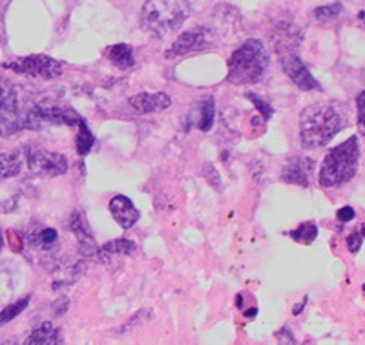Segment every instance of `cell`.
<instances>
[{"instance_id":"13","label":"cell","mask_w":365,"mask_h":345,"mask_svg":"<svg viewBox=\"0 0 365 345\" xmlns=\"http://www.w3.org/2000/svg\"><path fill=\"white\" fill-rule=\"evenodd\" d=\"M110 212H112L113 220L119 223L120 229H132L133 225L139 221V210L133 207V203L126 196L112 197Z\"/></svg>"},{"instance_id":"30","label":"cell","mask_w":365,"mask_h":345,"mask_svg":"<svg viewBox=\"0 0 365 345\" xmlns=\"http://www.w3.org/2000/svg\"><path fill=\"white\" fill-rule=\"evenodd\" d=\"M358 19H360V21L365 24V9H361V11L358 13Z\"/></svg>"},{"instance_id":"25","label":"cell","mask_w":365,"mask_h":345,"mask_svg":"<svg viewBox=\"0 0 365 345\" xmlns=\"http://www.w3.org/2000/svg\"><path fill=\"white\" fill-rule=\"evenodd\" d=\"M57 240H58V234L57 230L53 229H42L41 232L37 234V245L41 249H51V247L57 245Z\"/></svg>"},{"instance_id":"21","label":"cell","mask_w":365,"mask_h":345,"mask_svg":"<svg viewBox=\"0 0 365 345\" xmlns=\"http://www.w3.org/2000/svg\"><path fill=\"white\" fill-rule=\"evenodd\" d=\"M93 143H96V138H93V133L90 132V128H88V125L83 121L79 123V135H77V152H79L81 155H86L88 152L91 150V146H93Z\"/></svg>"},{"instance_id":"11","label":"cell","mask_w":365,"mask_h":345,"mask_svg":"<svg viewBox=\"0 0 365 345\" xmlns=\"http://www.w3.org/2000/svg\"><path fill=\"white\" fill-rule=\"evenodd\" d=\"M172 104V99L168 93L165 92H155V93H150V92H143V93H137L130 99V106L133 108V112L137 113H154V112H163L166 110L168 106Z\"/></svg>"},{"instance_id":"6","label":"cell","mask_w":365,"mask_h":345,"mask_svg":"<svg viewBox=\"0 0 365 345\" xmlns=\"http://www.w3.org/2000/svg\"><path fill=\"white\" fill-rule=\"evenodd\" d=\"M24 158L29 170L42 177H55L68 172V158L58 152H50L41 146L29 145L24 148Z\"/></svg>"},{"instance_id":"3","label":"cell","mask_w":365,"mask_h":345,"mask_svg":"<svg viewBox=\"0 0 365 345\" xmlns=\"http://www.w3.org/2000/svg\"><path fill=\"white\" fill-rule=\"evenodd\" d=\"M269 70V51L259 38L243 42L228 58V83L256 84Z\"/></svg>"},{"instance_id":"20","label":"cell","mask_w":365,"mask_h":345,"mask_svg":"<svg viewBox=\"0 0 365 345\" xmlns=\"http://www.w3.org/2000/svg\"><path fill=\"white\" fill-rule=\"evenodd\" d=\"M214 125V99H205L200 106V119H197V128L208 132Z\"/></svg>"},{"instance_id":"5","label":"cell","mask_w":365,"mask_h":345,"mask_svg":"<svg viewBox=\"0 0 365 345\" xmlns=\"http://www.w3.org/2000/svg\"><path fill=\"white\" fill-rule=\"evenodd\" d=\"M81 121H83V117L70 106L41 103L24 110V130H37L44 125L79 126Z\"/></svg>"},{"instance_id":"24","label":"cell","mask_w":365,"mask_h":345,"mask_svg":"<svg viewBox=\"0 0 365 345\" xmlns=\"http://www.w3.org/2000/svg\"><path fill=\"white\" fill-rule=\"evenodd\" d=\"M341 13V4H329V6H322L314 11V17L318 19L319 22H329V21H334V19L340 17Z\"/></svg>"},{"instance_id":"23","label":"cell","mask_w":365,"mask_h":345,"mask_svg":"<svg viewBox=\"0 0 365 345\" xmlns=\"http://www.w3.org/2000/svg\"><path fill=\"white\" fill-rule=\"evenodd\" d=\"M11 103H19L17 90L13 88V84L9 83L8 79L0 77V106L11 104Z\"/></svg>"},{"instance_id":"17","label":"cell","mask_w":365,"mask_h":345,"mask_svg":"<svg viewBox=\"0 0 365 345\" xmlns=\"http://www.w3.org/2000/svg\"><path fill=\"white\" fill-rule=\"evenodd\" d=\"M135 250V243L130 240H113V242L106 243L103 249L99 250V259L103 263H110L113 258H120V256H130Z\"/></svg>"},{"instance_id":"1","label":"cell","mask_w":365,"mask_h":345,"mask_svg":"<svg viewBox=\"0 0 365 345\" xmlns=\"http://www.w3.org/2000/svg\"><path fill=\"white\" fill-rule=\"evenodd\" d=\"M347 126L345 106L336 103L311 104L299 115V139L303 148H322Z\"/></svg>"},{"instance_id":"12","label":"cell","mask_w":365,"mask_h":345,"mask_svg":"<svg viewBox=\"0 0 365 345\" xmlns=\"http://www.w3.org/2000/svg\"><path fill=\"white\" fill-rule=\"evenodd\" d=\"M24 130V110L19 103L0 106V138H9Z\"/></svg>"},{"instance_id":"18","label":"cell","mask_w":365,"mask_h":345,"mask_svg":"<svg viewBox=\"0 0 365 345\" xmlns=\"http://www.w3.org/2000/svg\"><path fill=\"white\" fill-rule=\"evenodd\" d=\"M22 170V158L19 152H6L0 154V181L15 177Z\"/></svg>"},{"instance_id":"26","label":"cell","mask_w":365,"mask_h":345,"mask_svg":"<svg viewBox=\"0 0 365 345\" xmlns=\"http://www.w3.org/2000/svg\"><path fill=\"white\" fill-rule=\"evenodd\" d=\"M356 110H358V130H360L361 135H365V90L361 93H358Z\"/></svg>"},{"instance_id":"9","label":"cell","mask_w":365,"mask_h":345,"mask_svg":"<svg viewBox=\"0 0 365 345\" xmlns=\"http://www.w3.org/2000/svg\"><path fill=\"white\" fill-rule=\"evenodd\" d=\"M210 29L207 28H194L190 29V31H185V34L179 35L178 41L168 48L165 57L175 58L192 53V51L207 50V48L210 46Z\"/></svg>"},{"instance_id":"16","label":"cell","mask_w":365,"mask_h":345,"mask_svg":"<svg viewBox=\"0 0 365 345\" xmlns=\"http://www.w3.org/2000/svg\"><path fill=\"white\" fill-rule=\"evenodd\" d=\"M106 57L119 70H130L135 64V55H133V48L130 44H113L106 50Z\"/></svg>"},{"instance_id":"10","label":"cell","mask_w":365,"mask_h":345,"mask_svg":"<svg viewBox=\"0 0 365 345\" xmlns=\"http://www.w3.org/2000/svg\"><path fill=\"white\" fill-rule=\"evenodd\" d=\"M314 168V161L307 158H291L282 170V179L287 183L302 185L309 187L311 183V174Z\"/></svg>"},{"instance_id":"19","label":"cell","mask_w":365,"mask_h":345,"mask_svg":"<svg viewBox=\"0 0 365 345\" xmlns=\"http://www.w3.org/2000/svg\"><path fill=\"white\" fill-rule=\"evenodd\" d=\"M289 236L298 243H311L314 242L316 236H318V227H316V223H311V221H309V223L299 225L298 229L289 232Z\"/></svg>"},{"instance_id":"8","label":"cell","mask_w":365,"mask_h":345,"mask_svg":"<svg viewBox=\"0 0 365 345\" xmlns=\"http://www.w3.org/2000/svg\"><path fill=\"white\" fill-rule=\"evenodd\" d=\"M279 61H282L283 71L289 75V79L296 86H299L302 90H319V84L316 83V79L307 70V66L303 64L302 58L294 53V50H291L289 46L279 48Z\"/></svg>"},{"instance_id":"14","label":"cell","mask_w":365,"mask_h":345,"mask_svg":"<svg viewBox=\"0 0 365 345\" xmlns=\"http://www.w3.org/2000/svg\"><path fill=\"white\" fill-rule=\"evenodd\" d=\"M70 229H71V232L77 236L81 252H83L84 256H93V254H97L96 240H93V236H91L90 227H88L86 220H84V214L81 212V210H75V212L71 214Z\"/></svg>"},{"instance_id":"29","label":"cell","mask_w":365,"mask_h":345,"mask_svg":"<svg viewBox=\"0 0 365 345\" xmlns=\"http://www.w3.org/2000/svg\"><path fill=\"white\" fill-rule=\"evenodd\" d=\"M249 99L252 101V103L256 104V106H259V110H262V112L265 113V117L272 115V108H270V106L267 103H263L262 99H257V97H254V96H249Z\"/></svg>"},{"instance_id":"15","label":"cell","mask_w":365,"mask_h":345,"mask_svg":"<svg viewBox=\"0 0 365 345\" xmlns=\"http://www.w3.org/2000/svg\"><path fill=\"white\" fill-rule=\"evenodd\" d=\"M26 345H58L63 344V334L55 327L53 324L46 321V324L38 325L34 333L29 334L24 341Z\"/></svg>"},{"instance_id":"2","label":"cell","mask_w":365,"mask_h":345,"mask_svg":"<svg viewBox=\"0 0 365 345\" xmlns=\"http://www.w3.org/2000/svg\"><path fill=\"white\" fill-rule=\"evenodd\" d=\"M194 0H148L141 9V26L154 37H166L190 17Z\"/></svg>"},{"instance_id":"22","label":"cell","mask_w":365,"mask_h":345,"mask_svg":"<svg viewBox=\"0 0 365 345\" xmlns=\"http://www.w3.org/2000/svg\"><path fill=\"white\" fill-rule=\"evenodd\" d=\"M28 304H29V296H26L24 299H19L17 304H13L9 305V307L2 309V312H0V325L8 324V321H11L13 318H17L19 314L28 307Z\"/></svg>"},{"instance_id":"27","label":"cell","mask_w":365,"mask_h":345,"mask_svg":"<svg viewBox=\"0 0 365 345\" xmlns=\"http://www.w3.org/2000/svg\"><path fill=\"white\" fill-rule=\"evenodd\" d=\"M364 236H365V230H364V234L354 232V234H351V236L347 237V247H349V250H351V252L356 254L358 250L361 249V243H364Z\"/></svg>"},{"instance_id":"4","label":"cell","mask_w":365,"mask_h":345,"mask_svg":"<svg viewBox=\"0 0 365 345\" xmlns=\"http://www.w3.org/2000/svg\"><path fill=\"white\" fill-rule=\"evenodd\" d=\"M360 161V143L358 138H349L347 141L332 148L325 155L319 167L318 181L325 188H338L347 185L358 172Z\"/></svg>"},{"instance_id":"7","label":"cell","mask_w":365,"mask_h":345,"mask_svg":"<svg viewBox=\"0 0 365 345\" xmlns=\"http://www.w3.org/2000/svg\"><path fill=\"white\" fill-rule=\"evenodd\" d=\"M4 68L19 75L41 77L46 81L57 79L58 75L63 73V64L48 55H29V57L15 58L11 63H6Z\"/></svg>"},{"instance_id":"28","label":"cell","mask_w":365,"mask_h":345,"mask_svg":"<svg viewBox=\"0 0 365 345\" xmlns=\"http://www.w3.org/2000/svg\"><path fill=\"white\" fill-rule=\"evenodd\" d=\"M354 216H356V212H354L351 207H344L338 210V220L344 221V223H347V221H353Z\"/></svg>"}]
</instances>
